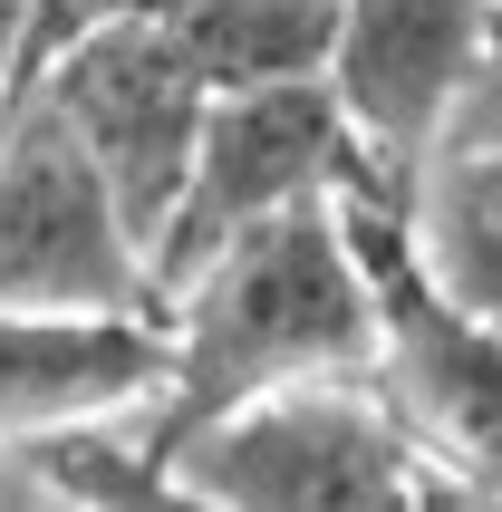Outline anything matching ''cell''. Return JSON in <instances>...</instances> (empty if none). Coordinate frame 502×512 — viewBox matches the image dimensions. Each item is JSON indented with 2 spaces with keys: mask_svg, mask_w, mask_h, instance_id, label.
Listing matches in <instances>:
<instances>
[{
  "mask_svg": "<svg viewBox=\"0 0 502 512\" xmlns=\"http://www.w3.org/2000/svg\"><path fill=\"white\" fill-rule=\"evenodd\" d=\"M20 97L58 107V126L97 155V174L116 184V203L136 213L145 252H155V232H165L174 194L194 174L203 107H213V87L184 68V49L155 29V10H116V20L78 29L68 49L39 58V78Z\"/></svg>",
  "mask_w": 502,
  "mask_h": 512,
  "instance_id": "cell-6",
  "label": "cell"
},
{
  "mask_svg": "<svg viewBox=\"0 0 502 512\" xmlns=\"http://www.w3.org/2000/svg\"><path fill=\"white\" fill-rule=\"evenodd\" d=\"M165 339H174V377L155 416L174 445L261 387L377 368V290H367L348 203L338 194L290 203L271 223L232 232L223 252H203L165 290Z\"/></svg>",
  "mask_w": 502,
  "mask_h": 512,
  "instance_id": "cell-1",
  "label": "cell"
},
{
  "mask_svg": "<svg viewBox=\"0 0 502 512\" xmlns=\"http://www.w3.org/2000/svg\"><path fill=\"white\" fill-rule=\"evenodd\" d=\"M0 310H165L155 252L58 107H0Z\"/></svg>",
  "mask_w": 502,
  "mask_h": 512,
  "instance_id": "cell-4",
  "label": "cell"
},
{
  "mask_svg": "<svg viewBox=\"0 0 502 512\" xmlns=\"http://www.w3.org/2000/svg\"><path fill=\"white\" fill-rule=\"evenodd\" d=\"M145 10L213 97L271 78H329L338 49V0H145Z\"/></svg>",
  "mask_w": 502,
  "mask_h": 512,
  "instance_id": "cell-11",
  "label": "cell"
},
{
  "mask_svg": "<svg viewBox=\"0 0 502 512\" xmlns=\"http://www.w3.org/2000/svg\"><path fill=\"white\" fill-rule=\"evenodd\" d=\"M348 232H358L367 290H377V387L445 474V503H502V319L454 300L425 271L406 194L396 184H348Z\"/></svg>",
  "mask_w": 502,
  "mask_h": 512,
  "instance_id": "cell-3",
  "label": "cell"
},
{
  "mask_svg": "<svg viewBox=\"0 0 502 512\" xmlns=\"http://www.w3.org/2000/svg\"><path fill=\"white\" fill-rule=\"evenodd\" d=\"M184 503L213 512H406L445 503V474L425 464L406 416L367 368L348 377H300L203 416L174 445Z\"/></svg>",
  "mask_w": 502,
  "mask_h": 512,
  "instance_id": "cell-2",
  "label": "cell"
},
{
  "mask_svg": "<svg viewBox=\"0 0 502 512\" xmlns=\"http://www.w3.org/2000/svg\"><path fill=\"white\" fill-rule=\"evenodd\" d=\"M502 0H338L329 97L348 107L377 184H416L435 145L464 136V107L493 58Z\"/></svg>",
  "mask_w": 502,
  "mask_h": 512,
  "instance_id": "cell-7",
  "label": "cell"
},
{
  "mask_svg": "<svg viewBox=\"0 0 502 512\" xmlns=\"http://www.w3.org/2000/svg\"><path fill=\"white\" fill-rule=\"evenodd\" d=\"M367 174V145L348 126V107L329 97V78H271V87H223L203 107L194 174L174 194L165 232H155V281H184L203 252H223L232 232L271 223L290 203L348 194ZM377 184V174H367Z\"/></svg>",
  "mask_w": 502,
  "mask_h": 512,
  "instance_id": "cell-5",
  "label": "cell"
},
{
  "mask_svg": "<svg viewBox=\"0 0 502 512\" xmlns=\"http://www.w3.org/2000/svg\"><path fill=\"white\" fill-rule=\"evenodd\" d=\"M406 232L454 300L502 319V126H474L425 155V174L406 184Z\"/></svg>",
  "mask_w": 502,
  "mask_h": 512,
  "instance_id": "cell-10",
  "label": "cell"
},
{
  "mask_svg": "<svg viewBox=\"0 0 502 512\" xmlns=\"http://www.w3.org/2000/svg\"><path fill=\"white\" fill-rule=\"evenodd\" d=\"M165 310H0V445L78 416L165 406Z\"/></svg>",
  "mask_w": 502,
  "mask_h": 512,
  "instance_id": "cell-8",
  "label": "cell"
},
{
  "mask_svg": "<svg viewBox=\"0 0 502 512\" xmlns=\"http://www.w3.org/2000/svg\"><path fill=\"white\" fill-rule=\"evenodd\" d=\"M29 39H39V0H0V107L29 87Z\"/></svg>",
  "mask_w": 502,
  "mask_h": 512,
  "instance_id": "cell-12",
  "label": "cell"
},
{
  "mask_svg": "<svg viewBox=\"0 0 502 512\" xmlns=\"http://www.w3.org/2000/svg\"><path fill=\"white\" fill-rule=\"evenodd\" d=\"M0 503H39V512L184 503L174 435L155 406H126V416H78V426H49L29 445H0Z\"/></svg>",
  "mask_w": 502,
  "mask_h": 512,
  "instance_id": "cell-9",
  "label": "cell"
}]
</instances>
